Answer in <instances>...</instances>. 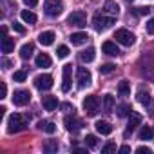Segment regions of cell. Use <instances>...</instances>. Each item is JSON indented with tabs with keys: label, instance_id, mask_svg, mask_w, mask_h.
I'll return each instance as SVG.
<instances>
[{
	"label": "cell",
	"instance_id": "obj_6",
	"mask_svg": "<svg viewBox=\"0 0 154 154\" xmlns=\"http://www.w3.org/2000/svg\"><path fill=\"white\" fill-rule=\"evenodd\" d=\"M98 109H100V102L94 94H91L84 100V111L87 112V116H94L98 112Z\"/></svg>",
	"mask_w": 154,
	"mask_h": 154
},
{
	"label": "cell",
	"instance_id": "obj_38",
	"mask_svg": "<svg viewBox=\"0 0 154 154\" xmlns=\"http://www.w3.org/2000/svg\"><path fill=\"white\" fill-rule=\"evenodd\" d=\"M147 31H149L150 35H154V18H150V20L147 22Z\"/></svg>",
	"mask_w": 154,
	"mask_h": 154
},
{
	"label": "cell",
	"instance_id": "obj_15",
	"mask_svg": "<svg viewBox=\"0 0 154 154\" xmlns=\"http://www.w3.org/2000/svg\"><path fill=\"white\" fill-rule=\"evenodd\" d=\"M63 123H65V129H67V131H78V129L82 127V122H80L78 118H74V116H67V118L63 120Z\"/></svg>",
	"mask_w": 154,
	"mask_h": 154
},
{
	"label": "cell",
	"instance_id": "obj_17",
	"mask_svg": "<svg viewBox=\"0 0 154 154\" xmlns=\"http://www.w3.org/2000/svg\"><path fill=\"white\" fill-rule=\"evenodd\" d=\"M33 53H35V45L29 42V44H24L22 47H20V58L22 60H29L31 56H33Z\"/></svg>",
	"mask_w": 154,
	"mask_h": 154
},
{
	"label": "cell",
	"instance_id": "obj_13",
	"mask_svg": "<svg viewBox=\"0 0 154 154\" xmlns=\"http://www.w3.org/2000/svg\"><path fill=\"white\" fill-rule=\"evenodd\" d=\"M140 123H141V114H138V112H131V114H129V125H127V132H125V134L132 132Z\"/></svg>",
	"mask_w": 154,
	"mask_h": 154
},
{
	"label": "cell",
	"instance_id": "obj_16",
	"mask_svg": "<svg viewBox=\"0 0 154 154\" xmlns=\"http://www.w3.org/2000/svg\"><path fill=\"white\" fill-rule=\"evenodd\" d=\"M102 51H103L105 54H111V56H118V54H120V49H118V47H116V44H114V42H111V40L103 42Z\"/></svg>",
	"mask_w": 154,
	"mask_h": 154
},
{
	"label": "cell",
	"instance_id": "obj_33",
	"mask_svg": "<svg viewBox=\"0 0 154 154\" xmlns=\"http://www.w3.org/2000/svg\"><path fill=\"white\" fill-rule=\"evenodd\" d=\"M44 150H47V152H56V150H58V143H56V141H47V143L44 145Z\"/></svg>",
	"mask_w": 154,
	"mask_h": 154
},
{
	"label": "cell",
	"instance_id": "obj_3",
	"mask_svg": "<svg viewBox=\"0 0 154 154\" xmlns=\"http://www.w3.org/2000/svg\"><path fill=\"white\" fill-rule=\"evenodd\" d=\"M114 38H116V42L118 44H122V45H127V47H131L134 42H136V36L129 31V29H116V33H114Z\"/></svg>",
	"mask_w": 154,
	"mask_h": 154
},
{
	"label": "cell",
	"instance_id": "obj_30",
	"mask_svg": "<svg viewBox=\"0 0 154 154\" xmlns=\"http://www.w3.org/2000/svg\"><path fill=\"white\" fill-rule=\"evenodd\" d=\"M136 98H138V102H140V103H143V105H149V103H150V96H149V93L140 91Z\"/></svg>",
	"mask_w": 154,
	"mask_h": 154
},
{
	"label": "cell",
	"instance_id": "obj_19",
	"mask_svg": "<svg viewBox=\"0 0 154 154\" xmlns=\"http://www.w3.org/2000/svg\"><path fill=\"white\" fill-rule=\"evenodd\" d=\"M94 56H96V53H94L93 47H89V49H85V51L80 53V60H82L84 63H91V62L94 60Z\"/></svg>",
	"mask_w": 154,
	"mask_h": 154
},
{
	"label": "cell",
	"instance_id": "obj_23",
	"mask_svg": "<svg viewBox=\"0 0 154 154\" xmlns=\"http://www.w3.org/2000/svg\"><path fill=\"white\" fill-rule=\"evenodd\" d=\"M103 9H105L107 13H111V15H118V13H120V6L114 2V0H107L105 6H103Z\"/></svg>",
	"mask_w": 154,
	"mask_h": 154
},
{
	"label": "cell",
	"instance_id": "obj_43",
	"mask_svg": "<svg viewBox=\"0 0 154 154\" xmlns=\"http://www.w3.org/2000/svg\"><path fill=\"white\" fill-rule=\"evenodd\" d=\"M120 152L122 154H127V152H131V147L129 145H123V147H120Z\"/></svg>",
	"mask_w": 154,
	"mask_h": 154
},
{
	"label": "cell",
	"instance_id": "obj_10",
	"mask_svg": "<svg viewBox=\"0 0 154 154\" xmlns=\"http://www.w3.org/2000/svg\"><path fill=\"white\" fill-rule=\"evenodd\" d=\"M62 74H63V84H62V91L63 93H69V89H71V74H72V65L71 63H65L63 67H62Z\"/></svg>",
	"mask_w": 154,
	"mask_h": 154
},
{
	"label": "cell",
	"instance_id": "obj_12",
	"mask_svg": "<svg viewBox=\"0 0 154 154\" xmlns=\"http://www.w3.org/2000/svg\"><path fill=\"white\" fill-rule=\"evenodd\" d=\"M54 38H56V35L53 33V31H42L40 35H38V42L42 44V45H53V42H54Z\"/></svg>",
	"mask_w": 154,
	"mask_h": 154
},
{
	"label": "cell",
	"instance_id": "obj_14",
	"mask_svg": "<svg viewBox=\"0 0 154 154\" xmlns=\"http://www.w3.org/2000/svg\"><path fill=\"white\" fill-rule=\"evenodd\" d=\"M42 105L45 111H54L58 107V98L56 96H42Z\"/></svg>",
	"mask_w": 154,
	"mask_h": 154
},
{
	"label": "cell",
	"instance_id": "obj_5",
	"mask_svg": "<svg viewBox=\"0 0 154 154\" xmlns=\"http://www.w3.org/2000/svg\"><path fill=\"white\" fill-rule=\"evenodd\" d=\"M112 24H114V18H112V17H102V15H96V17L93 18V26H94L96 31H105V29H109Z\"/></svg>",
	"mask_w": 154,
	"mask_h": 154
},
{
	"label": "cell",
	"instance_id": "obj_45",
	"mask_svg": "<svg viewBox=\"0 0 154 154\" xmlns=\"http://www.w3.org/2000/svg\"><path fill=\"white\" fill-rule=\"evenodd\" d=\"M127 2H134V0H127Z\"/></svg>",
	"mask_w": 154,
	"mask_h": 154
},
{
	"label": "cell",
	"instance_id": "obj_8",
	"mask_svg": "<svg viewBox=\"0 0 154 154\" xmlns=\"http://www.w3.org/2000/svg\"><path fill=\"white\" fill-rule=\"evenodd\" d=\"M35 87L38 91H49L53 87V76L51 74H38L35 78Z\"/></svg>",
	"mask_w": 154,
	"mask_h": 154
},
{
	"label": "cell",
	"instance_id": "obj_28",
	"mask_svg": "<svg viewBox=\"0 0 154 154\" xmlns=\"http://www.w3.org/2000/svg\"><path fill=\"white\" fill-rule=\"evenodd\" d=\"M118 93L122 94V96H129L131 94V87H129V82H120L118 84Z\"/></svg>",
	"mask_w": 154,
	"mask_h": 154
},
{
	"label": "cell",
	"instance_id": "obj_22",
	"mask_svg": "<svg viewBox=\"0 0 154 154\" xmlns=\"http://www.w3.org/2000/svg\"><path fill=\"white\" fill-rule=\"evenodd\" d=\"M51 65V56L47 53H40L36 56V67H49Z\"/></svg>",
	"mask_w": 154,
	"mask_h": 154
},
{
	"label": "cell",
	"instance_id": "obj_26",
	"mask_svg": "<svg viewBox=\"0 0 154 154\" xmlns=\"http://www.w3.org/2000/svg\"><path fill=\"white\" fill-rule=\"evenodd\" d=\"M114 107V96L112 94H105L103 96V111L105 112H111Z\"/></svg>",
	"mask_w": 154,
	"mask_h": 154
},
{
	"label": "cell",
	"instance_id": "obj_42",
	"mask_svg": "<svg viewBox=\"0 0 154 154\" xmlns=\"http://www.w3.org/2000/svg\"><path fill=\"white\" fill-rule=\"evenodd\" d=\"M6 94H8V85H6V84H2V91H0V98H6Z\"/></svg>",
	"mask_w": 154,
	"mask_h": 154
},
{
	"label": "cell",
	"instance_id": "obj_37",
	"mask_svg": "<svg viewBox=\"0 0 154 154\" xmlns=\"http://www.w3.org/2000/svg\"><path fill=\"white\" fill-rule=\"evenodd\" d=\"M13 29H15L17 33H20V35H24V33H26V27H24V26H20V24H17V22L13 24Z\"/></svg>",
	"mask_w": 154,
	"mask_h": 154
},
{
	"label": "cell",
	"instance_id": "obj_11",
	"mask_svg": "<svg viewBox=\"0 0 154 154\" xmlns=\"http://www.w3.org/2000/svg\"><path fill=\"white\" fill-rule=\"evenodd\" d=\"M69 40H71V44H72V45H84V44H87L89 36H87V33L78 31V33H72V35L69 36Z\"/></svg>",
	"mask_w": 154,
	"mask_h": 154
},
{
	"label": "cell",
	"instance_id": "obj_9",
	"mask_svg": "<svg viewBox=\"0 0 154 154\" xmlns=\"http://www.w3.org/2000/svg\"><path fill=\"white\" fill-rule=\"evenodd\" d=\"M31 102V93L26 91V89H20V91H15L13 94V103L18 105V107H24Z\"/></svg>",
	"mask_w": 154,
	"mask_h": 154
},
{
	"label": "cell",
	"instance_id": "obj_36",
	"mask_svg": "<svg viewBox=\"0 0 154 154\" xmlns=\"http://www.w3.org/2000/svg\"><path fill=\"white\" fill-rule=\"evenodd\" d=\"M136 15H149L150 13V8L149 6H143V8H136V11H134Z\"/></svg>",
	"mask_w": 154,
	"mask_h": 154
},
{
	"label": "cell",
	"instance_id": "obj_44",
	"mask_svg": "<svg viewBox=\"0 0 154 154\" xmlns=\"http://www.w3.org/2000/svg\"><path fill=\"white\" fill-rule=\"evenodd\" d=\"M2 63H4V65H6V69H8V67H9V65H11V62H9V60H8V58H4V60H2Z\"/></svg>",
	"mask_w": 154,
	"mask_h": 154
},
{
	"label": "cell",
	"instance_id": "obj_25",
	"mask_svg": "<svg viewBox=\"0 0 154 154\" xmlns=\"http://www.w3.org/2000/svg\"><path fill=\"white\" fill-rule=\"evenodd\" d=\"M20 17H22V20H24L26 24H35V22H36V15H35L33 11H27V9H24V11L20 13Z\"/></svg>",
	"mask_w": 154,
	"mask_h": 154
},
{
	"label": "cell",
	"instance_id": "obj_1",
	"mask_svg": "<svg viewBox=\"0 0 154 154\" xmlns=\"http://www.w3.org/2000/svg\"><path fill=\"white\" fill-rule=\"evenodd\" d=\"M26 125H27V122H26V118H24L22 114H18V112H15V114H11V116L8 118V132H9V134H13V132H20V131H24V129H26Z\"/></svg>",
	"mask_w": 154,
	"mask_h": 154
},
{
	"label": "cell",
	"instance_id": "obj_31",
	"mask_svg": "<svg viewBox=\"0 0 154 154\" xmlns=\"http://www.w3.org/2000/svg\"><path fill=\"white\" fill-rule=\"evenodd\" d=\"M26 78H27V72L26 71H15V74H13V80L15 82H26Z\"/></svg>",
	"mask_w": 154,
	"mask_h": 154
},
{
	"label": "cell",
	"instance_id": "obj_32",
	"mask_svg": "<svg viewBox=\"0 0 154 154\" xmlns=\"http://www.w3.org/2000/svg\"><path fill=\"white\" fill-rule=\"evenodd\" d=\"M114 67H116L114 63H103V65L100 67V72H102V74H109V72L114 71Z\"/></svg>",
	"mask_w": 154,
	"mask_h": 154
},
{
	"label": "cell",
	"instance_id": "obj_4",
	"mask_svg": "<svg viewBox=\"0 0 154 154\" xmlns=\"http://www.w3.org/2000/svg\"><path fill=\"white\" fill-rule=\"evenodd\" d=\"M91 78H93V76H91V72H89L87 67H78V69H76V82H78L80 89L87 87L91 84Z\"/></svg>",
	"mask_w": 154,
	"mask_h": 154
},
{
	"label": "cell",
	"instance_id": "obj_35",
	"mask_svg": "<svg viewBox=\"0 0 154 154\" xmlns=\"http://www.w3.org/2000/svg\"><path fill=\"white\" fill-rule=\"evenodd\" d=\"M111 152H116V145L114 143H107L102 147V154H111Z\"/></svg>",
	"mask_w": 154,
	"mask_h": 154
},
{
	"label": "cell",
	"instance_id": "obj_21",
	"mask_svg": "<svg viewBox=\"0 0 154 154\" xmlns=\"http://www.w3.org/2000/svg\"><path fill=\"white\" fill-rule=\"evenodd\" d=\"M138 138L140 140H152L154 138V127H149V125L141 127V131L138 132Z\"/></svg>",
	"mask_w": 154,
	"mask_h": 154
},
{
	"label": "cell",
	"instance_id": "obj_7",
	"mask_svg": "<svg viewBox=\"0 0 154 154\" xmlns=\"http://www.w3.org/2000/svg\"><path fill=\"white\" fill-rule=\"evenodd\" d=\"M85 22H87V15H85V11H72V13L67 17V24L76 26V27H84Z\"/></svg>",
	"mask_w": 154,
	"mask_h": 154
},
{
	"label": "cell",
	"instance_id": "obj_20",
	"mask_svg": "<svg viewBox=\"0 0 154 154\" xmlns=\"http://www.w3.org/2000/svg\"><path fill=\"white\" fill-rule=\"evenodd\" d=\"M94 127H96V131H98L100 134H111V132H112V125H111L109 122H102V120H100V122H96Z\"/></svg>",
	"mask_w": 154,
	"mask_h": 154
},
{
	"label": "cell",
	"instance_id": "obj_24",
	"mask_svg": "<svg viewBox=\"0 0 154 154\" xmlns=\"http://www.w3.org/2000/svg\"><path fill=\"white\" fill-rule=\"evenodd\" d=\"M38 129L44 131V132H47V134H53V132L56 131V125H54L53 122H40V123H38Z\"/></svg>",
	"mask_w": 154,
	"mask_h": 154
},
{
	"label": "cell",
	"instance_id": "obj_27",
	"mask_svg": "<svg viewBox=\"0 0 154 154\" xmlns=\"http://www.w3.org/2000/svg\"><path fill=\"white\" fill-rule=\"evenodd\" d=\"M131 112H132V109H131L129 103H120V105H118V116H120V118H125V116H129Z\"/></svg>",
	"mask_w": 154,
	"mask_h": 154
},
{
	"label": "cell",
	"instance_id": "obj_41",
	"mask_svg": "<svg viewBox=\"0 0 154 154\" xmlns=\"http://www.w3.org/2000/svg\"><path fill=\"white\" fill-rule=\"evenodd\" d=\"M62 109H63V111H67V112H71V111H74V107H72L71 103H62Z\"/></svg>",
	"mask_w": 154,
	"mask_h": 154
},
{
	"label": "cell",
	"instance_id": "obj_2",
	"mask_svg": "<svg viewBox=\"0 0 154 154\" xmlns=\"http://www.w3.org/2000/svg\"><path fill=\"white\" fill-rule=\"evenodd\" d=\"M63 11V2L62 0H45L44 2V13L51 18L54 17H60Z\"/></svg>",
	"mask_w": 154,
	"mask_h": 154
},
{
	"label": "cell",
	"instance_id": "obj_29",
	"mask_svg": "<svg viewBox=\"0 0 154 154\" xmlns=\"http://www.w3.org/2000/svg\"><path fill=\"white\" fill-rule=\"evenodd\" d=\"M85 145H87L89 149H96V147H98V138H96L94 134H87V136H85Z\"/></svg>",
	"mask_w": 154,
	"mask_h": 154
},
{
	"label": "cell",
	"instance_id": "obj_40",
	"mask_svg": "<svg viewBox=\"0 0 154 154\" xmlns=\"http://www.w3.org/2000/svg\"><path fill=\"white\" fill-rule=\"evenodd\" d=\"M22 2H24L26 6H29V8H35V6L38 4V0H22Z\"/></svg>",
	"mask_w": 154,
	"mask_h": 154
},
{
	"label": "cell",
	"instance_id": "obj_34",
	"mask_svg": "<svg viewBox=\"0 0 154 154\" xmlns=\"http://www.w3.org/2000/svg\"><path fill=\"white\" fill-rule=\"evenodd\" d=\"M56 54H58V58H65V56H69V47H67V45H60L58 51H56Z\"/></svg>",
	"mask_w": 154,
	"mask_h": 154
},
{
	"label": "cell",
	"instance_id": "obj_39",
	"mask_svg": "<svg viewBox=\"0 0 154 154\" xmlns=\"http://www.w3.org/2000/svg\"><path fill=\"white\" fill-rule=\"evenodd\" d=\"M136 152H138V154H150V149H149V147H138Z\"/></svg>",
	"mask_w": 154,
	"mask_h": 154
},
{
	"label": "cell",
	"instance_id": "obj_18",
	"mask_svg": "<svg viewBox=\"0 0 154 154\" xmlns=\"http://www.w3.org/2000/svg\"><path fill=\"white\" fill-rule=\"evenodd\" d=\"M13 49H15V40H13V38H9V36L6 35V36L2 38V53H4V54H8V53H11Z\"/></svg>",
	"mask_w": 154,
	"mask_h": 154
}]
</instances>
